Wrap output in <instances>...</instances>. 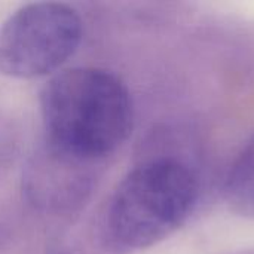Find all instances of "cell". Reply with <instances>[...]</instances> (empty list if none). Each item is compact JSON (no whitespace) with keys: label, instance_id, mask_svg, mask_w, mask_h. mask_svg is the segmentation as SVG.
<instances>
[{"label":"cell","instance_id":"6da1fadb","mask_svg":"<svg viewBox=\"0 0 254 254\" xmlns=\"http://www.w3.org/2000/svg\"><path fill=\"white\" fill-rule=\"evenodd\" d=\"M45 140L103 161L131 135L134 106L127 85L112 71L74 67L57 73L40 91Z\"/></svg>","mask_w":254,"mask_h":254},{"label":"cell","instance_id":"7a4b0ae2","mask_svg":"<svg viewBox=\"0 0 254 254\" xmlns=\"http://www.w3.org/2000/svg\"><path fill=\"white\" fill-rule=\"evenodd\" d=\"M198 198L199 185L188 165L171 158L153 159L122 179L104 223L121 250L149 249L188 222Z\"/></svg>","mask_w":254,"mask_h":254},{"label":"cell","instance_id":"3957f363","mask_svg":"<svg viewBox=\"0 0 254 254\" xmlns=\"http://www.w3.org/2000/svg\"><path fill=\"white\" fill-rule=\"evenodd\" d=\"M82 37L83 22L74 7L28 3L0 25V73L13 79L46 76L76 54Z\"/></svg>","mask_w":254,"mask_h":254},{"label":"cell","instance_id":"277c9868","mask_svg":"<svg viewBox=\"0 0 254 254\" xmlns=\"http://www.w3.org/2000/svg\"><path fill=\"white\" fill-rule=\"evenodd\" d=\"M100 164L45 140L22 170V196L43 214H74L89 201Z\"/></svg>","mask_w":254,"mask_h":254},{"label":"cell","instance_id":"5b68a950","mask_svg":"<svg viewBox=\"0 0 254 254\" xmlns=\"http://www.w3.org/2000/svg\"><path fill=\"white\" fill-rule=\"evenodd\" d=\"M223 195L232 213L254 220V134L232 162L226 174Z\"/></svg>","mask_w":254,"mask_h":254},{"label":"cell","instance_id":"8992f818","mask_svg":"<svg viewBox=\"0 0 254 254\" xmlns=\"http://www.w3.org/2000/svg\"><path fill=\"white\" fill-rule=\"evenodd\" d=\"M104 220L94 225L80 223L54 238L46 254H119Z\"/></svg>","mask_w":254,"mask_h":254}]
</instances>
